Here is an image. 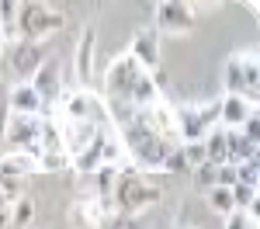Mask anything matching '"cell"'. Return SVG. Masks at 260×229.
I'll use <instances>...</instances> for the list:
<instances>
[{
  "mask_svg": "<svg viewBox=\"0 0 260 229\" xmlns=\"http://www.w3.org/2000/svg\"><path fill=\"white\" fill-rule=\"evenodd\" d=\"M118 139H121V146H125V156H128V163H132L136 174H142V170H160L163 160H167V153L174 149L170 143H163L156 132H149V128L142 125V118L121 125Z\"/></svg>",
  "mask_w": 260,
  "mask_h": 229,
  "instance_id": "1",
  "label": "cell"
},
{
  "mask_svg": "<svg viewBox=\"0 0 260 229\" xmlns=\"http://www.w3.org/2000/svg\"><path fill=\"white\" fill-rule=\"evenodd\" d=\"M160 202V187L153 181H146L136 170H121L115 191H111V208L121 215H139L146 205H156Z\"/></svg>",
  "mask_w": 260,
  "mask_h": 229,
  "instance_id": "2",
  "label": "cell"
},
{
  "mask_svg": "<svg viewBox=\"0 0 260 229\" xmlns=\"http://www.w3.org/2000/svg\"><path fill=\"white\" fill-rule=\"evenodd\" d=\"M174 122H177V139L184 143H205V136L212 128H219V108L215 101L198 108V104H180L174 108Z\"/></svg>",
  "mask_w": 260,
  "mask_h": 229,
  "instance_id": "3",
  "label": "cell"
},
{
  "mask_svg": "<svg viewBox=\"0 0 260 229\" xmlns=\"http://www.w3.org/2000/svg\"><path fill=\"white\" fill-rule=\"evenodd\" d=\"M62 28V14H56L45 4H18V18H14V35L24 42H42L49 31Z\"/></svg>",
  "mask_w": 260,
  "mask_h": 229,
  "instance_id": "4",
  "label": "cell"
},
{
  "mask_svg": "<svg viewBox=\"0 0 260 229\" xmlns=\"http://www.w3.org/2000/svg\"><path fill=\"white\" fill-rule=\"evenodd\" d=\"M142 73V66L128 52H121V56H115L111 59V66H108V77H104V104L111 101H128V90H132V83H136V77ZM132 104V101H128Z\"/></svg>",
  "mask_w": 260,
  "mask_h": 229,
  "instance_id": "5",
  "label": "cell"
},
{
  "mask_svg": "<svg viewBox=\"0 0 260 229\" xmlns=\"http://www.w3.org/2000/svg\"><path fill=\"white\" fill-rule=\"evenodd\" d=\"M39 128H42V118H28V115H11L7 122V132L4 139L11 146V153H28L39 160L42 149H39Z\"/></svg>",
  "mask_w": 260,
  "mask_h": 229,
  "instance_id": "6",
  "label": "cell"
},
{
  "mask_svg": "<svg viewBox=\"0 0 260 229\" xmlns=\"http://www.w3.org/2000/svg\"><path fill=\"white\" fill-rule=\"evenodd\" d=\"M62 118H70V122H90V125H98V128H104V122H108L104 101H101L98 94H90V90H73V94H66Z\"/></svg>",
  "mask_w": 260,
  "mask_h": 229,
  "instance_id": "7",
  "label": "cell"
},
{
  "mask_svg": "<svg viewBox=\"0 0 260 229\" xmlns=\"http://www.w3.org/2000/svg\"><path fill=\"white\" fill-rule=\"evenodd\" d=\"M194 4H156V28L167 35H191L194 31Z\"/></svg>",
  "mask_w": 260,
  "mask_h": 229,
  "instance_id": "8",
  "label": "cell"
},
{
  "mask_svg": "<svg viewBox=\"0 0 260 229\" xmlns=\"http://www.w3.org/2000/svg\"><path fill=\"white\" fill-rule=\"evenodd\" d=\"M7 59H11V66H14V73H18L21 80H31L39 73V66L45 62V49H42V42L14 39L11 49H7Z\"/></svg>",
  "mask_w": 260,
  "mask_h": 229,
  "instance_id": "9",
  "label": "cell"
},
{
  "mask_svg": "<svg viewBox=\"0 0 260 229\" xmlns=\"http://www.w3.org/2000/svg\"><path fill=\"white\" fill-rule=\"evenodd\" d=\"M7 108H11V115H28V118H49L52 115V108H45V101L35 94V87L28 80H18L7 90Z\"/></svg>",
  "mask_w": 260,
  "mask_h": 229,
  "instance_id": "10",
  "label": "cell"
},
{
  "mask_svg": "<svg viewBox=\"0 0 260 229\" xmlns=\"http://www.w3.org/2000/svg\"><path fill=\"white\" fill-rule=\"evenodd\" d=\"M215 108H219V128H225V132H240L243 122L250 115H257V104L240 97V94H222Z\"/></svg>",
  "mask_w": 260,
  "mask_h": 229,
  "instance_id": "11",
  "label": "cell"
},
{
  "mask_svg": "<svg viewBox=\"0 0 260 229\" xmlns=\"http://www.w3.org/2000/svg\"><path fill=\"white\" fill-rule=\"evenodd\" d=\"M128 56L139 62L146 73H153V70H160V35L149 28H142V31H136V39H132V45H128Z\"/></svg>",
  "mask_w": 260,
  "mask_h": 229,
  "instance_id": "12",
  "label": "cell"
},
{
  "mask_svg": "<svg viewBox=\"0 0 260 229\" xmlns=\"http://www.w3.org/2000/svg\"><path fill=\"white\" fill-rule=\"evenodd\" d=\"M31 87H35V94H39L42 101H45V108H52V104L62 97V80H59V70H56V62L45 59L39 66V73L31 77Z\"/></svg>",
  "mask_w": 260,
  "mask_h": 229,
  "instance_id": "13",
  "label": "cell"
},
{
  "mask_svg": "<svg viewBox=\"0 0 260 229\" xmlns=\"http://www.w3.org/2000/svg\"><path fill=\"white\" fill-rule=\"evenodd\" d=\"M94 45H98V31H94V24H90V28L80 35L77 52H73V70H77V83H80V90H87L90 73H94Z\"/></svg>",
  "mask_w": 260,
  "mask_h": 229,
  "instance_id": "14",
  "label": "cell"
},
{
  "mask_svg": "<svg viewBox=\"0 0 260 229\" xmlns=\"http://www.w3.org/2000/svg\"><path fill=\"white\" fill-rule=\"evenodd\" d=\"M108 128V125H104ZM104 128H98V136L90 139V146H83L77 156H70V167L83 174V177H94L101 167H104Z\"/></svg>",
  "mask_w": 260,
  "mask_h": 229,
  "instance_id": "15",
  "label": "cell"
},
{
  "mask_svg": "<svg viewBox=\"0 0 260 229\" xmlns=\"http://www.w3.org/2000/svg\"><path fill=\"white\" fill-rule=\"evenodd\" d=\"M62 149H66V156H77L83 146H90V139L98 136V125L90 122H70V118H62Z\"/></svg>",
  "mask_w": 260,
  "mask_h": 229,
  "instance_id": "16",
  "label": "cell"
},
{
  "mask_svg": "<svg viewBox=\"0 0 260 229\" xmlns=\"http://www.w3.org/2000/svg\"><path fill=\"white\" fill-rule=\"evenodd\" d=\"M39 170V160L28 156V153H4L0 156V177H14V181H24L28 174Z\"/></svg>",
  "mask_w": 260,
  "mask_h": 229,
  "instance_id": "17",
  "label": "cell"
},
{
  "mask_svg": "<svg viewBox=\"0 0 260 229\" xmlns=\"http://www.w3.org/2000/svg\"><path fill=\"white\" fill-rule=\"evenodd\" d=\"M225 146H229V163H243V160H257L260 143H250L240 132H225Z\"/></svg>",
  "mask_w": 260,
  "mask_h": 229,
  "instance_id": "18",
  "label": "cell"
},
{
  "mask_svg": "<svg viewBox=\"0 0 260 229\" xmlns=\"http://www.w3.org/2000/svg\"><path fill=\"white\" fill-rule=\"evenodd\" d=\"M222 87H225V94H240V97H246V80H243V56H233V59L222 66Z\"/></svg>",
  "mask_w": 260,
  "mask_h": 229,
  "instance_id": "19",
  "label": "cell"
},
{
  "mask_svg": "<svg viewBox=\"0 0 260 229\" xmlns=\"http://www.w3.org/2000/svg\"><path fill=\"white\" fill-rule=\"evenodd\" d=\"M31 219H35V205H31L28 198H18V202L11 205V229L31 226Z\"/></svg>",
  "mask_w": 260,
  "mask_h": 229,
  "instance_id": "20",
  "label": "cell"
},
{
  "mask_svg": "<svg viewBox=\"0 0 260 229\" xmlns=\"http://www.w3.org/2000/svg\"><path fill=\"white\" fill-rule=\"evenodd\" d=\"M205 198H208V208H212V212H219L222 219L236 212V208H233V198H229V191H225V187H212V191H205Z\"/></svg>",
  "mask_w": 260,
  "mask_h": 229,
  "instance_id": "21",
  "label": "cell"
},
{
  "mask_svg": "<svg viewBox=\"0 0 260 229\" xmlns=\"http://www.w3.org/2000/svg\"><path fill=\"white\" fill-rule=\"evenodd\" d=\"M160 170H167V174H184V177H191V167H187V156H184V149H180V146H174V149L167 153V160H163Z\"/></svg>",
  "mask_w": 260,
  "mask_h": 229,
  "instance_id": "22",
  "label": "cell"
},
{
  "mask_svg": "<svg viewBox=\"0 0 260 229\" xmlns=\"http://www.w3.org/2000/svg\"><path fill=\"white\" fill-rule=\"evenodd\" d=\"M236 184L260 187V160H243V163H236Z\"/></svg>",
  "mask_w": 260,
  "mask_h": 229,
  "instance_id": "23",
  "label": "cell"
},
{
  "mask_svg": "<svg viewBox=\"0 0 260 229\" xmlns=\"http://www.w3.org/2000/svg\"><path fill=\"white\" fill-rule=\"evenodd\" d=\"M66 167H70V156H66V153H42L39 156L42 174H62Z\"/></svg>",
  "mask_w": 260,
  "mask_h": 229,
  "instance_id": "24",
  "label": "cell"
},
{
  "mask_svg": "<svg viewBox=\"0 0 260 229\" xmlns=\"http://www.w3.org/2000/svg\"><path fill=\"white\" fill-rule=\"evenodd\" d=\"M191 181H194V187H201V191H212L215 187V167L212 163H201L191 170Z\"/></svg>",
  "mask_w": 260,
  "mask_h": 229,
  "instance_id": "25",
  "label": "cell"
},
{
  "mask_svg": "<svg viewBox=\"0 0 260 229\" xmlns=\"http://www.w3.org/2000/svg\"><path fill=\"white\" fill-rule=\"evenodd\" d=\"M101 229H142V226H139L136 215H121V212H115V215H108V222H104Z\"/></svg>",
  "mask_w": 260,
  "mask_h": 229,
  "instance_id": "26",
  "label": "cell"
},
{
  "mask_svg": "<svg viewBox=\"0 0 260 229\" xmlns=\"http://www.w3.org/2000/svg\"><path fill=\"white\" fill-rule=\"evenodd\" d=\"M225 229H257V226L250 222L246 212H233V215H225Z\"/></svg>",
  "mask_w": 260,
  "mask_h": 229,
  "instance_id": "27",
  "label": "cell"
},
{
  "mask_svg": "<svg viewBox=\"0 0 260 229\" xmlns=\"http://www.w3.org/2000/svg\"><path fill=\"white\" fill-rule=\"evenodd\" d=\"M7 122H11V108H7V87H0V143H4Z\"/></svg>",
  "mask_w": 260,
  "mask_h": 229,
  "instance_id": "28",
  "label": "cell"
}]
</instances>
